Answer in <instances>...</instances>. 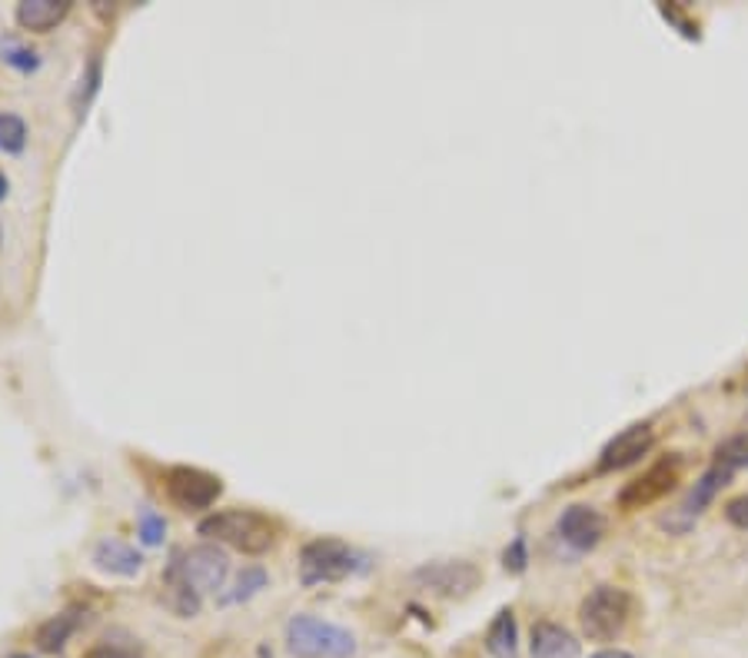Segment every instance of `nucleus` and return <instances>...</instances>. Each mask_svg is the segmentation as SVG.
<instances>
[{
  "mask_svg": "<svg viewBox=\"0 0 748 658\" xmlns=\"http://www.w3.org/2000/svg\"><path fill=\"white\" fill-rule=\"evenodd\" d=\"M526 562H529V552H526V539L519 536V539H513V545L506 549V555H503V565H506V572H526Z\"/></svg>",
  "mask_w": 748,
  "mask_h": 658,
  "instance_id": "24",
  "label": "nucleus"
},
{
  "mask_svg": "<svg viewBox=\"0 0 748 658\" xmlns=\"http://www.w3.org/2000/svg\"><path fill=\"white\" fill-rule=\"evenodd\" d=\"M366 565V559L340 539H316L306 542L300 552V583L303 586H326L343 583Z\"/></svg>",
  "mask_w": 748,
  "mask_h": 658,
  "instance_id": "4",
  "label": "nucleus"
},
{
  "mask_svg": "<svg viewBox=\"0 0 748 658\" xmlns=\"http://www.w3.org/2000/svg\"><path fill=\"white\" fill-rule=\"evenodd\" d=\"M652 446H655V430H652V423H632V426H626L622 433H616V436L603 446L596 472H619V469H629V466H635L642 456H648Z\"/></svg>",
  "mask_w": 748,
  "mask_h": 658,
  "instance_id": "9",
  "label": "nucleus"
},
{
  "mask_svg": "<svg viewBox=\"0 0 748 658\" xmlns=\"http://www.w3.org/2000/svg\"><path fill=\"white\" fill-rule=\"evenodd\" d=\"M220 492H223V482L217 475L203 472V469L174 466L171 472H166V496H171L187 513L210 509Z\"/></svg>",
  "mask_w": 748,
  "mask_h": 658,
  "instance_id": "8",
  "label": "nucleus"
},
{
  "mask_svg": "<svg viewBox=\"0 0 748 658\" xmlns=\"http://www.w3.org/2000/svg\"><path fill=\"white\" fill-rule=\"evenodd\" d=\"M163 575H174V579H180L184 586H190L197 596H207V592L223 589L226 575H230V559L213 542H203V545L180 549L171 559V565L163 568Z\"/></svg>",
  "mask_w": 748,
  "mask_h": 658,
  "instance_id": "5",
  "label": "nucleus"
},
{
  "mask_svg": "<svg viewBox=\"0 0 748 658\" xmlns=\"http://www.w3.org/2000/svg\"><path fill=\"white\" fill-rule=\"evenodd\" d=\"M260 589H267V572L260 565H249L236 575V583L230 592L220 596V606H236V602H246V599H254Z\"/></svg>",
  "mask_w": 748,
  "mask_h": 658,
  "instance_id": "18",
  "label": "nucleus"
},
{
  "mask_svg": "<svg viewBox=\"0 0 748 658\" xmlns=\"http://www.w3.org/2000/svg\"><path fill=\"white\" fill-rule=\"evenodd\" d=\"M137 529H140L143 545H160V542L166 539V522H163V516H156L153 509H140Z\"/></svg>",
  "mask_w": 748,
  "mask_h": 658,
  "instance_id": "21",
  "label": "nucleus"
},
{
  "mask_svg": "<svg viewBox=\"0 0 748 658\" xmlns=\"http://www.w3.org/2000/svg\"><path fill=\"white\" fill-rule=\"evenodd\" d=\"M589 658H635V655L626 651V648H603V651H596V655H589Z\"/></svg>",
  "mask_w": 748,
  "mask_h": 658,
  "instance_id": "27",
  "label": "nucleus"
},
{
  "mask_svg": "<svg viewBox=\"0 0 748 658\" xmlns=\"http://www.w3.org/2000/svg\"><path fill=\"white\" fill-rule=\"evenodd\" d=\"M715 459H722V462H725V466H732V469L748 466V439H745V436H735V439L722 443V446H718V453H715Z\"/></svg>",
  "mask_w": 748,
  "mask_h": 658,
  "instance_id": "23",
  "label": "nucleus"
},
{
  "mask_svg": "<svg viewBox=\"0 0 748 658\" xmlns=\"http://www.w3.org/2000/svg\"><path fill=\"white\" fill-rule=\"evenodd\" d=\"M77 625H80V612H77V609H67V612L47 619V622L37 628V648H40V651H60V648L70 642V635L77 632Z\"/></svg>",
  "mask_w": 748,
  "mask_h": 658,
  "instance_id": "16",
  "label": "nucleus"
},
{
  "mask_svg": "<svg viewBox=\"0 0 748 658\" xmlns=\"http://www.w3.org/2000/svg\"><path fill=\"white\" fill-rule=\"evenodd\" d=\"M200 536L210 542H226L246 555H260L277 542V522L254 509H223L200 522Z\"/></svg>",
  "mask_w": 748,
  "mask_h": 658,
  "instance_id": "1",
  "label": "nucleus"
},
{
  "mask_svg": "<svg viewBox=\"0 0 748 658\" xmlns=\"http://www.w3.org/2000/svg\"><path fill=\"white\" fill-rule=\"evenodd\" d=\"M632 619V596L619 586H596L578 606L582 635L593 642H612Z\"/></svg>",
  "mask_w": 748,
  "mask_h": 658,
  "instance_id": "3",
  "label": "nucleus"
},
{
  "mask_svg": "<svg viewBox=\"0 0 748 658\" xmlns=\"http://www.w3.org/2000/svg\"><path fill=\"white\" fill-rule=\"evenodd\" d=\"M87 658H137L133 651H127V648H110V645H101V648H94Z\"/></svg>",
  "mask_w": 748,
  "mask_h": 658,
  "instance_id": "26",
  "label": "nucleus"
},
{
  "mask_svg": "<svg viewBox=\"0 0 748 658\" xmlns=\"http://www.w3.org/2000/svg\"><path fill=\"white\" fill-rule=\"evenodd\" d=\"M725 519H728L735 529H745V532H748V492L725 506Z\"/></svg>",
  "mask_w": 748,
  "mask_h": 658,
  "instance_id": "25",
  "label": "nucleus"
},
{
  "mask_svg": "<svg viewBox=\"0 0 748 658\" xmlns=\"http://www.w3.org/2000/svg\"><path fill=\"white\" fill-rule=\"evenodd\" d=\"M163 606L180 619H194V615H200L203 596H197L190 586L174 579V575H163Z\"/></svg>",
  "mask_w": 748,
  "mask_h": 658,
  "instance_id": "17",
  "label": "nucleus"
},
{
  "mask_svg": "<svg viewBox=\"0 0 748 658\" xmlns=\"http://www.w3.org/2000/svg\"><path fill=\"white\" fill-rule=\"evenodd\" d=\"M8 187H11V184H8V177H4V174H0V200H4V197H8Z\"/></svg>",
  "mask_w": 748,
  "mask_h": 658,
  "instance_id": "28",
  "label": "nucleus"
},
{
  "mask_svg": "<svg viewBox=\"0 0 748 658\" xmlns=\"http://www.w3.org/2000/svg\"><path fill=\"white\" fill-rule=\"evenodd\" d=\"M732 475H735V469H732V466H725L722 459H712V466L699 475V482L692 485V492L686 496L682 513H686V516H699V513H705V509L715 503L718 492L732 482Z\"/></svg>",
  "mask_w": 748,
  "mask_h": 658,
  "instance_id": "11",
  "label": "nucleus"
},
{
  "mask_svg": "<svg viewBox=\"0 0 748 658\" xmlns=\"http://www.w3.org/2000/svg\"><path fill=\"white\" fill-rule=\"evenodd\" d=\"M556 529H559V536H562L572 549L589 552V549H596V545L603 542V536H606V516H603L599 509H593V506L575 503V506L562 509Z\"/></svg>",
  "mask_w": 748,
  "mask_h": 658,
  "instance_id": "10",
  "label": "nucleus"
},
{
  "mask_svg": "<svg viewBox=\"0 0 748 658\" xmlns=\"http://www.w3.org/2000/svg\"><path fill=\"white\" fill-rule=\"evenodd\" d=\"M409 583L436 599H466L482 586V568L466 559H440L416 568Z\"/></svg>",
  "mask_w": 748,
  "mask_h": 658,
  "instance_id": "6",
  "label": "nucleus"
},
{
  "mask_svg": "<svg viewBox=\"0 0 748 658\" xmlns=\"http://www.w3.org/2000/svg\"><path fill=\"white\" fill-rule=\"evenodd\" d=\"M27 146V124L17 114H0V150L21 153Z\"/></svg>",
  "mask_w": 748,
  "mask_h": 658,
  "instance_id": "19",
  "label": "nucleus"
},
{
  "mask_svg": "<svg viewBox=\"0 0 748 658\" xmlns=\"http://www.w3.org/2000/svg\"><path fill=\"white\" fill-rule=\"evenodd\" d=\"M0 54H4V60L17 70H37L40 57L27 47H21L17 40H8V44H0Z\"/></svg>",
  "mask_w": 748,
  "mask_h": 658,
  "instance_id": "22",
  "label": "nucleus"
},
{
  "mask_svg": "<svg viewBox=\"0 0 748 658\" xmlns=\"http://www.w3.org/2000/svg\"><path fill=\"white\" fill-rule=\"evenodd\" d=\"M14 658H31V655H14Z\"/></svg>",
  "mask_w": 748,
  "mask_h": 658,
  "instance_id": "29",
  "label": "nucleus"
},
{
  "mask_svg": "<svg viewBox=\"0 0 748 658\" xmlns=\"http://www.w3.org/2000/svg\"><path fill=\"white\" fill-rule=\"evenodd\" d=\"M287 645L296 658H350L357 655V635L343 625L316 615H293L287 625Z\"/></svg>",
  "mask_w": 748,
  "mask_h": 658,
  "instance_id": "2",
  "label": "nucleus"
},
{
  "mask_svg": "<svg viewBox=\"0 0 748 658\" xmlns=\"http://www.w3.org/2000/svg\"><path fill=\"white\" fill-rule=\"evenodd\" d=\"M486 648L492 658H516L519 655V628H516V612L499 609L489 632H486Z\"/></svg>",
  "mask_w": 748,
  "mask_h": 658,
  "instance_id": "15",
  "label": "nucleus"
},
{
  "mask_svg": "<svg viewBox=\"0 0 748 658\" xmlns=\"http://www.w3.org/2000/svg\"><path fill=\"white\" fill-rule=\"evenodd\" d=\"M94 565L107 575H124V579H130V575H137L143 568V559L133 545H127L120 539H101L94 545Z\"/></svg>",
  "mask_w": 748,
  "mask_h": 658,
  "instance_id": "12",
  "label": "nucleus"
},
{
  "mask_svg": "<svg viewBox=\"0 0 748 658\" xmlns=\"http://www.w3.org/2000/svg\"><path fill=\"white\" fill-rule=\"evenodd\" d=\"M70 14V0H21L17 4V24L34 34L54 31Z\"/></svg>",
  "mask_w": 748,
  "mask_h": 658,
  "instance_id": "13",
  "label": "nucleus"
},
{
  "mask_svg": "<svg viewBox=\"0 0 748 658\" xmlns=\"http://www.w3.org/2000/svg\"><path fill=\"white\" fill-rule=\"evenodd\" d=\"M533 658H578V642L556 622L533 625Z\"/></svg>",
  "mask_w": 748,
  "mask_h": 658,
  "instance_id": "14",
  "label": "nucleus"
},
{
  "mask_svg": "<svg viewBox=\"0 0 748 658\" xmlns=\"http://www.w3.org/2000/svg\"><path fill=\"white\" fill-rule=\"evenodd\" d=\"M679 479H682V459L679 456H665L655 466H648L642 475L626 482V489L619 492V506L626 513L645 509V506L669 496V492L679 485Z\"/></svg>",
  "mask_w": 748,
  "mask_h": 658,
  "instance_id": "7",
  "label": "nucleus"
},
{
  "mask_svg": "<svg viewBox=\"0 0 748 658\" xmlns=\"http://www.w3.org/2000/svg\"><path fill=\"white\" fill-rule=\"evenodd\" d=\"M658 14L669 21L686 40H702V27H699V21L696 17H689V11L682 8V4H658Z\"/></svg>",
  "mask_w": 748,
  "mask_h": 658,
  "instance_id": "20",
  "label": "nucleus"
}]
</instances>
